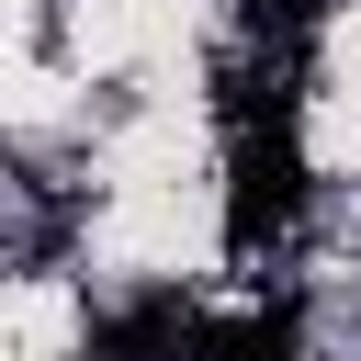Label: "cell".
Returning a JSON list of instances; mask_svg holds the SVG:
<instances>
[{"instance_id":"cell-2","label":"cell","mask_w":361,"mask_h":361,"mask_svg":"<svg viewBox=\"0 0 361 361\" xmlns=\"http://www.w3.org/2000/svg\"><path fill=\"white\" fill-rule=\"evenodd\" d=\"M305 350V305H248V316H192V361H293Z\"/></svg>"},{"instance_id":"cell-4","label":"cell","mask_w":361,"mask_h":361,"mask_svg":"<svg viewBox=\"0 0 361 361\" xmlns=\"http://www.w3.org/2000/svg\"><path fill=\"white\" fill-rule=\"evenodd\" d=\"M316 23H327V0H248V34H259V45H282V56H305V45H316Z\"/></svg>"},{"instance_id":"cell-3","label":"cell","mask_w":361,"mask_h":361,"mask_svg":"<svg viewBox=\"0 0 361 361\" xmlns=\"http://www.w3.org/2000/svg\"><path fill=\"white\" fill-rule=\"evenodd\" d=\"M90 361H192V305L180 293H147V305L102 316L90 327Z\"/></svg>"},{"instance_id":"cell-1","label":"cell","mask_w":361,"mask_h":361,"mask_svg":"<svg viewBox=\"0 0 361 361\" xmlns=\"http://www.w3.org/2000/svg\"><path fill=\"white\" fill-rule=\"evenodd\" d=\"M305 214V147H293V113H248L226 124V248L259 259L271 237H293Z\"/></svg>"}]
</instances>
